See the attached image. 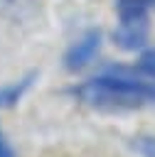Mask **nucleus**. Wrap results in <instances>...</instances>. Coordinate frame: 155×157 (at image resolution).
<instances>
[{"instance_id":"1","label":"nucleus","mask_w":155,"mask_h":157,"mask_svg":"<svg viewBox=\"0 0 155 157\" xmlns=\"http://www.w3.org/2000/svg\"><path fill=\"white\" fill-rule=\"evenodd\" d=\"M71 96L98 110L145 108L155 103V78L143 76L133 64H111L93 78L71 86Z\"/></svg>"},{"instance_id":"2","label":"nucleus","mask_w":155,"mask_h":157,"mask_svg":"<svg viewBox=\"0 0 155 157\" xmlns=\"http://www.w3.org/2000/svg\"><path fill=\"white\" fill-rule=\"evenodd\" d=\"M98 49H101V29H86L81 37H76L66 52H64V69L76 74V71H84L96 56H98Z\"/></svg>"},{"instance_id":"3","label":"nucleus","mask_w":155,"mask_h":157,"mask_svg":"<svg viewBox=\"0 0 155 157\" xmlns=\"http://www.w3.org/2000/svg\"><path fill=\"white\" fill-rule=\"evenodd\" d=\"M111 37L125 52H143L150 37V20H118Z\"/></svg>"},{"instance_id":"4","label":"nucleus","mask_w":155,"mask_h":157,"mask_svg":"<svg viewBox=\"0 0 155 157\" xmlns=\"http://www.w3.org/2000/svg\"><path fill=\"white\" fill-rule=\"evenodd\" d=\"M34 78H37V71H27L25 76H20V78H15V81L2 83V86H0V110L15 108V105L27 96V91H30L32 83H34Z\"/></svg>"},{"instance_id":"5","label":"nucleus","mask_w":155,"mask_h":157,"mask_svg":"<svg viewBox=\"0 0 155 157\" xmlns=\"http://www.w3.org/2000/svg\"><path fill=\"white\" fill-rule=\"evenodd\" d=\"M155 0H116L118 20H150Z\"/></svg>"},{"instance_id":"6","label":"nucleus","mask_w":155,"mask_h":157,"mask_svg":"<svg viewBox=\"0 0 155 157\" xmlns=\"http://www.w3.org/2000/svg\"><path fill=\"white\" fill-rule=\"evenodd\" d=\"M32 10L30 0H0V17L5 20H22Z\"/></svg>"},{"instance_id":"7","label":"nucleus","mask_w":155,"mask_h":157,"mask_svg":"<svg viewBox=\"0 0 155 157\" xmlns=\"http://www.w3.org/2000/svg\"><path fill=\"white\" fill-rule=\"evenodd\" d=\"M143 76H148V78H155V47H145L143 52H140V56H138V61L133 64Z\"/></svg>"},{"instance_id":"8","label":"nucleus","mask_w":155,"mask_h":157,"mask_svg":"<svg viewBox=\"0 0 155 157\" xmlns=\"http://www.w3.org/2000/svg\"><path fill=\"white\" fill-rule=\"evenodd\" d=\"M133 150L140 157H155V137L153 135H140L133 140Z\"/></svg>"},{"instance_id":"9","label":"nucleus","mask_w":155,"mask_h":157,"mask_svg":"<svg viewBox=\"0 0 155 157\" xmlns=\"http://www.w3.org/2000/svg\"><path fill=\"white\" fill-rule=\"evenodd\" d=\"M0 157H15V150L7 142V137L2 135V130H0Z\"/></svg>"}]
</instances>
